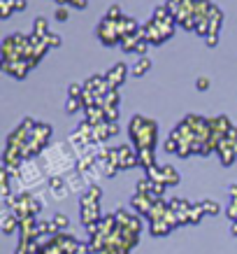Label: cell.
Returning <instances> with one entry per match:
<instances>
[{"instance_id": "1", "label": "cell", "mask_w": 237, "mask_h": 254, "mask_svg": "<svg viewBox=\"0 0 237 254\" xmlns=\"http://www.w3.org/2000/svg\"><path fill=\"white\" fill-rule=\"evenodd\" d=\"M128 135L133 138V142H135L138 149H142V147H153V142H156V124L144 119V117H135V119L130 122Z\"/></svg>"}, {"instance_id": "15", "label": "cell", "mask_w": 237, "mask_h": 254, "mask_svg": "<svg viewBox=\"0 0 237 254\" xmlns=\"http://www.w3.org/2000/svg\"><path fill=\"white\" fill-rule=\"evenodd\" d=\"M0 16H2V19H9V16H12V12H16L14 9V0H0Z\"/></svg>"}, {"instance_id": "23", "label": "cell", "mask_w": 237, "mask_h": 254, "mask_svg": "<svg viewBox=\"0 0 237 254\" xmlns=\"http://www.w3.org/2000/svg\"><path fill=\"white\" fill-rule=\"evenodd\" d=\"M146 49H149V42H146V40L142 38V40L138 42V47H135V52H138L140 56H144V54H146Z\"/></svg>"}, {"instance_id": "7", "label": "cell", "mask_w": 237, "mask_h": 254, "mask_svg": "<svg viewBox=\"0 0 237 254\" xmlns=\"http://www.w3.org/2000/svg\"><path fill=\"white\" fill-rule=\"evenodd\" d=\"M100 187L98 185H89V189H86V193L82 196V200H79V205L82 208H91V205H98L100 200Z\"/></svg>"}, {"instance_id": "29", "label": "cell", "mask_w": 237, "mask_h": 254, "mask_svg": "<svg viewBox=\"0 0 237 254\" xmlns=\"http://www.w3.org/2000/svg\"><path fill=\"white\" fill-rule=\"evenodd\" d=\"M77 254H93V252H89L86 247H79V250H77Z\"/></svg>"}, {"instance_id": "18", "label": "cell", "mask_w": 237, "mask_h": 254, "mask_svg": "<svg viewBox=\"0 0 237 254\" xmlns=\"http://www.w3.org/2000/svg\"><path fill=\"white\" fill-rule=\"evenodd\" d=\"M82 98H70L68 100V105H65V110H68V115H75V112H79L82 110Z\"/></svg>"}, {"instance_id": "16", "label": "cell", "mask_w": 237, "mask_h": 254, "mask_svg": "<svg viewBox=\"0 0 237 254\" xmlns=\"http://www.w3.org/2000/svg\"><path fill=\"white\" fill-rule=\"evenodd\" d=\"M200 205H202V210H205L207 215H219V212H221V205H219L216 200H202Z\"/></svg>"}, {"instance_id": "25", "label": "cell", "mask_w": 237, "mask_h": 254, "mask_svg": "<svg viewBox=\"0 0 237 254\" xmlns=\"http://www.w3.org/2000/svg\"><path fill=\"white\" fill-rule=\"evenodd\" d=\"M195 86H198V91H207V89H209V79H207V77H198Z\"/></svg>"}, {"instance_id": "28", "label": "cell", "mask_w": 237, "mask_h": 254, "mask_svg": "<svg viewBox=\"0 0 237 254\" xmlns=\"http://www.w3.org/2000/svg\"><path fill=\"white\" fill-rule=\"evenodd\" d=\"M70 5H72V7H77V9H84L86 7V0H70Z\"/></svg>"}, {"instance_id": "21", "label": "cell", "mask_w": 237, "mask_h": 254, "mask_svg": "<svg viewBox=\"0 0 237 254\" xmlns=\"http://www.w3.org/2000/svg\"><path fill=\"white\" fill-rule=\"evenodd\" d=\"M45 42L49 45V49H51V47H61V35H58V33H49L45 38Z\"/></svg>"}, {"instance_id": "26", "label": "cell", "mask_w": 237, "mask_h": 254, "mask_svg": "<svg viewBox=\"0 0 237 254\" xmlns=\"http://www.w3.org/2000/svg\"><path fill=\"white\" fill-rule=\"evenodd\" d=\"M205 40H207V45H209V47H216V42H219V35H216V33H209Z\"/></svg>"}, {"instance_id": "11", "label": "cell", "mask_w": 237, "mask_h": 254, "mask_svg": "<svg viewBox=\"0 0 237 254\" xmlns=\"http://www.w3.org/2000/svg\"><path fill=\"white\" fill-rule=\"evenodd\" d=\"M33 35H38V38H42V40L49 35V21H47L45 16H38V19L33 21Z\"/></svg>"}, {"instance_id": "17", "label": "cell", "mask_w": 237, "mask_h": 254, "mask_svg": "<svg viewBox=\"0 0 237 254\" xmlns=\"http://www.w3.org/2000/svg\"><path fill=\"white\" fill-rule=\"evenodd\" d=\"M202 215H205L202 205H195V208H191V212H189V222H191V224H198L200 219H202Z\"/></svg>"}, {"instance_id": "6", "label": "cell", "mask_w": 237, "mask_h": 254, "mask_svg": "<svg viewBox=\"0 0 237 254\" xmlns=\"http://www.w3.org/2000/svg\"><path fill=\"white\" fill-rule=\"evenodd\" d=\"M130 205L138 210V212H142V215H149L153 208V200L149 198V193H135L133 200H130Z\"/></svg>"}, {"instance_id": "3", "label": "cell", "mask_w": 237, "mask_h": 254, "mask_svg": "<svg viewBox=\"0 0 237 254\" xmlns=\"http://www.w3.org/2000/svg\"><path fill=\"white\" fill-rule=\"evenodd\" d=\"M116 161H119L121 170H126V168L138 166L140 159H138V152H130V147L123 145V147H116Z\"/></svg>"}, {"instance_id": "19", "label": "cell", "mask_w": 237, "mask_h": 254, "mask_svg": "<svg viewBox=\"0 0 237 254\" xmlns=\"http://www.w3.org/2000/svg\"><path fill=\"white\" fill-rule=\"evenodd\" d=\"M84 84H70L68 86V93H70V98H82L84 96Z\"/></svg>"}, {"instance_id": "14", "label": "cell", "mask_w": 237, "mask_h": 254, "mask_svg": "<svg viewBox=\"0 0 237 254\" xmlns=\"http://www.w3.org/2000/svg\"><path fill=\"white\" fill-rule=\"evenodd\" d=\"M14 229H19V217H16V215H7L5 219H2V231L12 233Z\"/></svg>"}, {"instance_id": "5", "label": "cell", "mask_w": 237, "mask_h": 254, "mask_svg": "<svg viewBox=\"0 0 237 254\" xmlns=\"http://www.w3.org/2000/svg\"><path fill=\"white\" fill-rule=\"evenodd\" d=\"M116 26H119V35H121V40L123 38H130V35H138V33H140V26H138V21H135L133 16L123 14L121 19L116 21Z\"/></svg>"}, {"instance_id": "9", "label": "cell", "mask_w": 237, "mask_h": 254, "mask_svg": "<svg viewBox=\"0 0 237 254\" xmlns=\"http://www.w3.org/2000/svg\"><path fill=\"white\" fill-rule=\"evenodd\" d=\"M138 159H140V166H144V170L153 168V166H156V159H153V147H142V149H138Z\"/></svg>"}, {"instance_id": "24", "label": "cell", "mask_w": 237, "mask_h": 254, "mask_svg": "<svg viewBox=\"0 0 237 254\" xmlns=\"http://www.w3.org/2000/svg\"><path fill=\"white\" fill-rule=\"evenodd\" d=\"M68 16H70L68 7H56V19H58V21H65Z\"/></svg>"}, {"instance_id": "22", "label": "cell", "mask_w": 237, "mask_h": 254, "mask_svg": "<svg viewBox=\"0 0 237 254\" xmlns=\"http://www.w3.org/2000/svg\"><path fill=\"white\" fill-rule=\"evenodd\" d=\"M54 224H56V226H58V229H61V231H63V229H68L70 219H68V217H65V215H56V217H54Z\"/></svg>"}, {"instance_id": "8", "label": "cell", "mask_w": 237, "mask_h": 254, "mask_svg": "<svg viewBox=\"0 0 237 254\" xmlns=\"http://www.w3.org/2000/svg\"><path fill=\"white\" fill-rule=\"evenodd\" d=\"M49 189H51V193H54L56 198H65V193H68V182H65V180H63V177H51V180H49Z\"/></svg>"}, {"instance_id": "4", "label": "cell", "mask_w": 237, "mask_h": 254, "mask_svg": "<svg viewBox=\"0 0 237 254\" xmlns=\"http://www.w3.org/2000/svg\"><path fill=\"white\" fill-rule=\"evenodd\" d=\"M126 75H128V68H126L123 63H116L114 68H112L107 75H105V79H107V86H109V89H119V86L123 84Z\"/></svg>"}, {"instance_id": "20", "label": "cell", "mask_w": 237, "mask_h": 254, "mask_svg": "<svg viewBox=\"0 0 237 254\" xmlns=\"http://www.w3.org/2000/svg\"><path fill=\"white\" fill-rule=\"evenodd\" d=\"M121 16H123L121 7H119V5H112V7L107 9V16H105V19H109V21H119Z\"/></svg>"}, {"instance_id": "13", "label": "cell", "mask_w": 237, "mask_h": 254, "mask_svg": "<svg viewBox=\"0 0 237 254\" xmlns=\"http://www.w3.org/2000/svg\"><path fill=\"white\" fill-rule=\"evenodd\" d=\"M172 231V226H170L165 219H156V222H151V233L153 236H165V233Z\"/></svg>"}, {"instance_id": "27", "label": "cell", "mask_w": 237, "mask_h": 254, "mask_svg": "<svg viewBox=\"0 0 237 254\" xmlns=\"http://www.w3.org/2000/svg\"><path fill=\"white\" fill-rule=\"evenodd\" d=\"M26 5H28V0H14V9H16V12L26 9Z\"/></svg>"}, {"instance_id": "12", "label": "cell", "mask_w": 237, "mask_h": 254, "mask_svg": "<svg viewBox=\"0 0 237 254\" xmlns=\"http://www.w3.org/2000/svg\"><path fill=\"white\" fill-rule=\"evenodd\" d=\"M149 68H151V61H149L146 56H140V61L133 65V70H130V72H133L135 77H142L144 72H149Z\"/></svg>"}, {"instance_id": "2", "label": "cell", "mask_w": 237, "mask_h": 254, "mask_svg": "<svg viewBox=\"0 0 237 254\" xmlns=\"http://www.w3.org/2000/svg\"><path fill=\"white\" fill-rule=\"evenodd\" d=\"M98 40L102 45L114 47L116 42H121V35H119V26L116 21H109V19H102L98 23Z\"/></svg>"}, {"instance_id": "10", "label": "cell", "mask_w": 237, "mask_h": 254, "mask_svg": "<svg viewBox=\"0 0 237 254\" xmlns=\"http://www.w3.org/2000/svg\"><path fill=\"white\" fill-rule=\"evenodd\" d=\"M161 175H163V185H168V187L179 185V173L172 166H161Z\"/></svg>"}]
</instances>
